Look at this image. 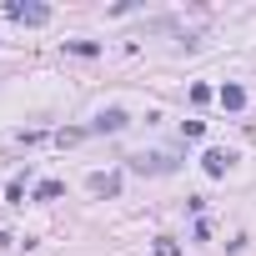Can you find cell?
I'll return each instance as SVG.
<instances>
[{
    "mask_svg": "<svg viewBox=\"0 0 256 256\" xmlns=\"http://www.w3.org/2000/svg\"><path fill=\"white\" fill-rule=\"evenodd\" d=\"M120 126H126V110H106L100 116V131H120Z\"/></svg>",
    "mask_w": 256,
    "mask_h": 256,
    "instance_id": "1",
    "label": "cell"
},
{
    "mask_svg": "<svg viewBox=\"0 0 256 256\" xmlns=\"http://www.w3.org/2000/svg\"><path fill=\"white\" fill-rule=\"evenodd\" d=\"M226 161H231V156H221V151H211V156H206V171H216V176H221V171H226Z\"/></svg>",
    "mask_w": 256,
    "mask_h": 256,
    "instance_id": "2",
    "label": "cell"
}]
</instances>
